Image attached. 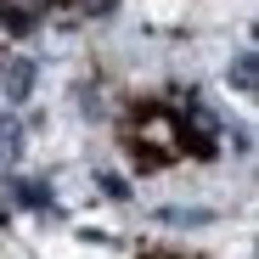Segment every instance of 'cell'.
<instances>
[{
  "label": "cell",
  "instance_id": "2",
  "mask_svg": "<svg viewBox=\"0 0 259 259\" xmlns=\"http://www.w3.org/2000/svg\"><path fill=\"white\" fill-rule=\"evenodd\" d=\"M34 23H39V0H0V28L28 34Z\"/></svg>",
  "mask_w": 259,
  "mask_h": 259
},
{
  "label": "cell",
  "instance_id": "4",
  "mask_svg": "<svg viewBox=\"0 0 259 259\" xmlns=\"http://www.w3.org/2000/svg\"><path fill=\"white\" fill-rule=\"evenodd\" d=\"M231 84H237V91H253V84H259V57H253V51H242V57L231 62Z\"/></svg>",
  "mask_w": 259,
  "mask_h": 259
},
{
  "label": "cell",
  "instance_id": "1",
  "mask_svg": "<svg viewBox=\"0 0 259 259\" xmlns=\"http://www.w3.org/2000/svg\"><path fill=\"white\" fill-rule=\"evenodd\" d=\"M34 79H39V68L28 57H12L6 73H0V96H6V102H28L34 96Z\"/></svg>",
  "mask_w": 259,
  "mask_h": 259
},
{
  "label": "cell",
  "instance_id": "3",
  "mask_svg": "<svg viewBox=\"0 0 259 259\" xmlns=\"http://www.w3.org/2000/svg\"><path fill=\"white\" fill-rule=\"evenodd\" d=\"M0 158H6V163L23 158V124L17 118H0Z\"/></svg>",
  "mask_w": 259,
  "mask_h": 259
},
{
  "label": "cell",
  "instance_id": "6",
  "mask_svg": "<svg viewBox=\"0 0 259 259\" xmlns=\"http://www.w3.org/2000/svg\"><path fill=\"white\" fill-rule=\"evenodd\" d=\"M17 203H28V208H51V192L39 186V181H17Z\"/></svg>",
  "mask_w": 259,
  "mask_h": 259
},
{
  "label": "cell",
  "instance_id": "5",
  "mask_svg": "<svg viewBox=\"0 0 259 259\" xmlns=\"http://www.w3.org/2000/svg\"><path fill=\"white\" fill-rule=\"evenodd\" d=\"M158 220H169V226H208L214 214H208V208H163Z\"/></svg>",
  "mask_w": 259,
  "mask_h": 259
}]
</instances>
